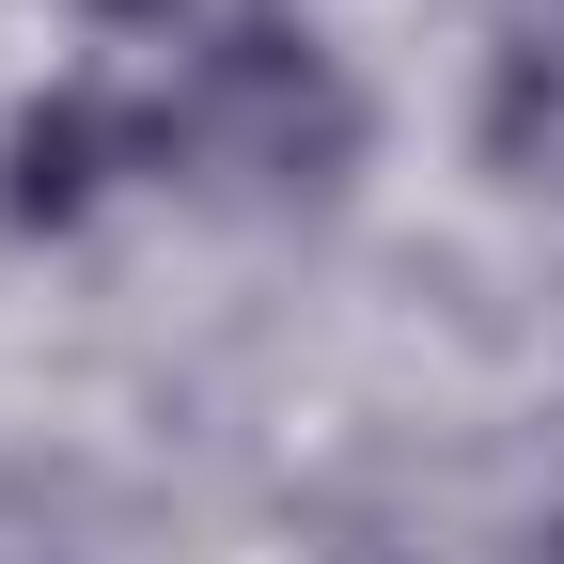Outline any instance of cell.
I'll list each match as a JSON object with an SVG mask.
<instances>
[{"label": "cell", "instance_id": "6da1fadb", "mask_svg": "<svg viewBox=\"0 0 564 564\" xmlns=\"http://www.w3.org/2000/svg\"><path fill=\"white\" fill-rule=\"evenodd\" d=\"M32 564H63V549H32Z\"/></svg>", "mask_w": 564, "mask_h": 564}]
</instances>
